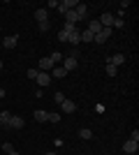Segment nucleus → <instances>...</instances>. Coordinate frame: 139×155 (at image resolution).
<instances>
[{"label": "nucleus", "mask_w": 139, "mask_h": 155, "mask_svg": "<svg viewBox=\"0 0 139 155\" xmlns=\"http://www.w3.org/2000/svg\"><path fill=\"white\" fill-rule=\"evenodd\" d=\"M111 32H114L111 28H102V30H100L98 35H95V37H93V42H95V44H104L107 39L111 37Z\"/></svg>", "instance_id": "obj_1"}, {"label": "nucleus", "mask_w": 139, "mask_h": 155, "mask_svg": "<svg viewBox=\"0 0 139 155\" xmlns=\"http://www.w3.org/2000/svg\"><path fill=\"white\" fill-rule=\"evenodd\" d=\"M74 7H77V0H63V2H58L56 9H58L60 14H67L70 9H74Z\"/></svg>", "instance_id": "obj_2"}, {"label": "nucleus", "mask_w": 139, "mask_h": 155, "mask_svg": "<svg viewBox=\"0 0 139 155\" xmlns=\"http://www.w3.org/2000/svg\"><path fill=\"white\" fill-rule=\"evenodd\" d=\"M123 150H125L127 155H134V153L139 150V143H137V141H132V139H127V141L123 143Z\"/></svg>", "instance_id": "obj_3"}, {"label": "nucleus", "mask_w": 139, "mask_h": 155, "mask_svg": "<svg viewBox=\"0 0 139 155\" xmlns=\"http://www.w3.org/2000/svg\"><path fill=\"white\" fill-rule=\"evenodd\" d=\"M77 65H79V60L74 58V56H67V58L63 60V67H65L67 72H72V70H77Z\"/></svg>", "instance_id": "obj_4"}, {"label": "nucleus", "mask_w": 139, "mask_h": 155, "mask_svg": "<svg viewBox=\"0 0 139 155\" xmlns=\"http://www.w3.org/2000/svg\"><path fill=\"white\" fill-rule=\"evenodd\" d=\"M100 23H102V28H111L114 26V14H109V12H104L102 16H100Z\"/></svg>", "instance_id": "obj_5"}, {"label": "nucleus", "mask_w": 139, "mask_h": 155, "mask_svg": "<svg viewBox=\"0 0 139 155\" xmlns=\"http://www.w3.org/2000/svg\"><path fill=\"white\" fill-rule=\"evenodd\" d=\"M35 81H37V84L42 86V88H46V86L51 84V77H49L46 72H37V79H35Z\"/></svg>", "instance_id": "obj_6"}, {"label": "nucleus", "mask_w": 139, "mask_h": 155, "mask_svg": "<svg viewBox=\"0 0 139 155\" xmlns=\"http://www.w3.org/2000/svg\"><path fill=\"white\" fill-rule=\"evenodd\" d=\"M23 125H26V123H23V118H21V116H14V114H12L9 127H12V130H23Z\"/></svg>", "instance_id": "obj_7"}, {"label": "nucleus", "mask_w": 139, "mask_h": 155, "mask_svg": "<svg viewBox=\"0 0 139 155\" xmlns=\"http://www.w3.org/2000/svg\"><path fill=\"white\" fill-rule=\"evenodd\" d=\"M67 74V70L63 67V65H53V70H51V74L49 77H56V79H63Z\"/></svg>", "instance_id": "obj_8"}, {"label": "nucleus", "mask_w": 139, "mask_h": 155, "mask_svg": "<svg viewBox=\"0 0 139 155\" xmlns=\"http://www.w3.org/2000/svg\"><path fill=\"white\" fill-rule=\"evenodd\" d=\"M60 107H63V111H65V114H74V109H77V104L72 102V100H63V102H60Z\"/></svg>", "instance_id": "obj_9"}, {"label": "nucleus", "mask_w": 139, "mask_h": 155, "mask_svg": "<svg viewBox=\"0 0 139 155\" xmlns=\"http://www.w3.org/2000/svg\"><path fill=\"white\" fill-rule=\"evenodd\" d=\"M125 63V56L123 53H114L111 58H109V65H114V67H118V65H123Z\"/></svg>", "instance_id": "obj_10"}, {"label": "nucleus", "mask_w": 139, "mask_h": 155, "mask_svg": "<svg viewBox=\"0 0 139 155\" xmlns=\"http://www.w3.org/2000/svg\"><path fill=\"white\" fill-rule=\"evenodd\" d=\"M35 19H37V23H44V21H49V12H46L44 7H40V9L35 12Z\"/></svg>", "instance_id": "obj_11"}, {"label": "nucleus", "mask_w": 139, "mask_h": 155, "mask_svg": "<svg viewBox=\"0 0 139 155\" xmlns=\"http://www.w3.org/2000/svg\"><path fill=\"white\" fill-rule=\"evenodd\" d=\"M86 30H91L93 35H98V32L102 30V23H100L98 19H93V21H88V28H86Z\"/></svg>", "instance_id": "obj_12"}, {"label": "nucleus", "mask_w": 139, "mask_h": 155, "mask_svg": "<svg viewBox=\"0 0 139 155\" xmlns=\"http://www.w3.org/2000/svg\"><path fill=\"white\" fill-rule=\"evenodd\" d=\"M67 42H70V44H72V46H77V44H79V42H81L79 28H77V30H74V32H70V35H67Z\"/></svg>", "instance_id": "obj_13"}, {"label": "nucleus", "mask_w": 139, "mask_h": 155, "mask_svg": "<svg viewBox=\"0 0 139 155\" xmlns=\"http://www.w3.org/2000/svg\"><path fill=\"white\" fill-rule=\"evenodd\" d=\"M63 16H65V23H74V26L79 23V16H77V12H74V9H70V12L63 14Z\"/></svg>", "instance_id": "obj_14"}, {"label": "nucleus", "mask_w": 139, "mask_h": 155, "mask_svg": "<svg viewBox=\"0 0 139 155\" xmlns=\"http://www.w3.org/2000/svg\"><path fill=\"white\" fill-rule=\"evenodd\" d=\"M51 70H53L51 58H42V60H40V72H51Z\"/></svg>", "instance_id": "obj_15"}, {"label": "nucleus", "mask_w": 139, "mask_h": 155, "mask_svg": "<svg viewBox=\"0 0 139 155\" xmlns=\"http://www.w3.org/2000/svg\"><path fill=\"white\" fill-rule=\"evenodd\" d=\"M74 12H77V16H79V21H81V19H86V14H88V7H86V5H81V2H77Z\"/></svg>", "instance_id": "obj_16"}, {"label": "nucleus", "mask_w": 139, "mask_h": 155, "mask_svg": "<svg viewBox=\"0 0 139 155\" xmlns=\"http://www.w3.org/2000/svg\"><path fill=\"white\" fill-rule=\"evenodd\" d=\"M16 42H19V37H16V35H9V37H5L2 46H5V49H14V46H16Z\"/></svg>", "instance_id": "obj_17"}, {"label": "nucleus", "mask_w": 139, "mask_h": 155, "mask_svg": "<svg viewBox=\"0 0 139 155\" xmlns=\"http://www.w3.org/2000/svg\"><path fill=\"white\" fill-rule=\"evenodd\" d=\"M9 120H12V114H9V111H2V114H0V125H2V127H9Z\"/></svg>", "instance_id": "obj_18"}, {"label": "nucleus", "mask_w": 139, "mask_h": 155, "mask_svg": "<svg viewBox=\"0 0 139 155\" xmlns=\"http://www.w3.org/2000/svg\"><path fill=\"white\" fill-rule=\"evenodd\" d=\"M33 116H35V120H40V123H44L46 118H49V111H42V109H37V111L33 114Z\"/></svg>", "instance_id": "obj_19"}, {"label": "nucleus", "mask_w": 139, "mask_h": 155, "mask_svg": "<svg viewBox=\"0 0 139 155\" xmlns=\"http://www.w3.org/2000/svg\"><path fill=\"white\" fill-rule=\"evenodd\" d=\"M79 35H81V42H93V37H95L91 30H81Z\"/></svg>", "instance_id": "obj_20"}, {"label": "nucleus", "mask_w": 139, "mask_h": 155, "mask_svg": "<svg viewBox=\"0 0 139 155\" xmlns=\"http://www.w3.org/2000/svg\"><path fill=\"white\" fill-rule=\"evenodd\" d=\"M79 137L81 139H93V132L88 127H84V130H79Z\"/></svg>", "instance_id": "obj_21"}, {"label": "nucleus", "mask_w": 139, "mask_h": 155, "mask_svg": "<svg viewBox=\"0 0 139 155\" xmlns=\"http://www.w3.org/2000/svg\"><path fill=\"white\" fill-rule=\"evenodd\" d=\"M60 30H65L67 35H70V32H74V30H77V26H74V23H63V28H60Z\"/></svg>", "instance_id": "obj_22"}, {"label": "nucleus", "mask_w": 139, "mask_h": 155, "mask_svg": "<svg viewBox=\"0 0 139 155\" xmlns=\"http://www.w3.org/2000/svg\"><path fill=\"white\" fill-rule=\"evenodd\" d=\"M46 120H51V123H60V114H56V111H51Z\"/></svg>", "instance_id": "obj_23"}, {"label": "nucleus", "mask_w": 139, "mask_h": 155, "mask_svg": "<svg viewBox=\"0 0 139 155\" xmlns=\"http://www.w3.org/2000/svg\"><path fill=\"white\" fill-rule=\"evenodd\" d=\"M49 58H51V63H53V65H56V63H63V58H60V53H58V51H53Z\"/></svg>", "instance_id": "obj_24"}, {"label": "nucleus", "mask_w": 139, "mask_h": 155, "mask_svg": "<svg viewBox=\"0 0 139 155\" xmlns=\"http://www.w3.org/2000/svg\"><path fill=\"white\" fill-rule=\"evenodd\" d=\"M116 70H118V67H114V65H107V74H109V77H116Z\"/></svg>", "instance_id": "obj_25"}, {"label": "nucleus", "mask_w": 139, "mask_h": 155, "mask_svg": "<svg viewBox=\"0 0 139 155\" xmlns=\"http://www.w3.org/2000/svg\"><path fill=\"white\" fill-rule=\"evenodd\" d=\"M49 28H51V23H49V21H44V23H40V32H49Z\"/></svg>", "instance_id": "obj_26"}, {"label": "nucleus", "mask_w": 139, "mask_h": 155, "mask_svg": "<svg viewBox=\"0 0 139 155\" xmlns=\"http://www.w3.org/2000/svg\"><path fill=\"white\" fill-rule=\"evenodd\" d=\"M0 150H2V153H12V143H2V146H0Z\"/></svg>", "instance_id": "obj_27"}, {"label": "nucleus", "mask_w": 139, "mask_h": 155, "mask_svg": "<svg viewBox=\"0 0 139 155\" xmlns=\"http://www.w3.org/2000/svg\"><path fill=\"white\" fill-rule=\"evenodd\" d=\"M63 100H65V95H63V93H60V91L56 93V95H53V102H58V104H60V102H63Z\"/></svg>", "instance_id": "obj_28"}, {"label": "nucleus", "mask_w": 139, "mask_h": 155, "mask_svg": "<svg viewBox=\"0 0 139 155\" xmlns=\"http://www.w3.org/2000/svg\"><path fill=\"white\" fill-rule=\"evenodd\" d=\"M114 28H116V30H118V28H123V19H114V26H111V30Z\"/></svg>", "instance_id": "obj_29"}, {"label": "nucleus", "mask_w": 139, "mask_h": 155, "mask_svg": "<svg viewBox=\"0 0 139 155\" xmlns=\"http://www.w3.org/2000/svg\"><path fill=\"white\" fill-rule=\"evenodd\" d=\"M58 42H67V32H65V30L58 32Z\"/></svg>", "instance_id": "obj_30"}, {"label": "nucleus", "mask_w": 139, "mask_h": 155, "mask_svg": "<svg viewBox=\"0 0 139 155\" xmlns=\"http://www.w3.org/2000/svg\"><path fill=\"white\" fill-rule=\"evenodd\" d=\"M37 72L40 70H28V79H37Z\"/></svg>", "instance_id": "obj_31"}, {"label": "nucleus", "mask_w": 139, "mask_h": 155, "mask_svg": "<svg viewBox=\"0 0 139 155\" xmlns=\"http://www.w3.org/2000/svg\"><path fill=\"white\" fill-rule=\"evenodd\" d=\"M130 139H132V141H137V143H139V130H134L132 134H130Z\"/></svg>", "instance_id": "obj_32"}, {"label": "nucleus", "mask_w": 139, "mask_h": 155, "mask_svg": "<svg viewBox=\"0 0 139 155\" xmlns=\"http://www.w3.org/2000/svg\"><path fill=\"white\" fill-rule=\"evenodd\" d=\"M2 97H5V91H2V88H0V100H2Z\"/></svg>", "instance_id": "obj_33"}, {"label": "nucleus", "mask_w": 139, "mask_h": 155, "mask_svg": "<svg viewBox=\"0 0 139 155\" xmlns=\"http://www.w3.org/2000/svg\"><path fill=\"white\" fill-rule=\"evenodd\" d=\"M7 155H21V153H16V150H12V153H7Z\"/></svg>", "instance_id": "obj_34"}, {"label": "nucleus", "mask_w": 139, "mask_h": 155, "mask_svg": "<svg viewBox=\"0 0 139 155\" xmlns=\"http://www.w3.org/2000/svg\"><path fill=\"white\" fill-rule=\"evenodd\" d=\"M44 155H56V153H44Z\"/></svg>", "instance_id": "obj_35"}, {"label": "nucleus", "mask_w": 139, "mask_h": 155, "mask_svg": "<svg viewBox=\"0 0 139 155\" xmlns=\"http://www.w3.org/2000/svg\"><path fill=\"white\" fill-rule=\"evenodd\" d=\"M0 70H2V60H0Z\"/></svg>", "instance_id": "obj_36"}]
</instances>
